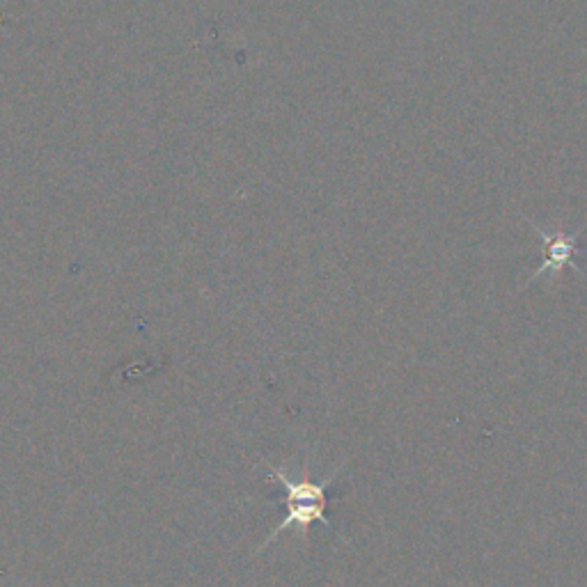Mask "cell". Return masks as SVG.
Returning <instances> with one entry per match:
<instances>
[{
    "instance_id": "obj_1",
    "label": "cell",
    "mask_w": 587,
    "mask_h": 587,
    "mask_svg": "<svg viewBox=\"0 0 587 587\" xmlns=\"http://www.w3.org/2000/svg\"><path fill=\"white\" fill-rule=\"evenodd\" d=\"M533 230L541 236L543 242V262L541 267L530 276V282L541 278L543 273H551V276H558L562 273L564 269H574V271H580L574 262V257L580 253V246H578V236H580V230L576 232H564V230H558V232H543L541 228L533 225Z\"/></svg>"
},
{
    "instance_id": "obj_2",
    "label": "cell",
    "mask_w": 587,
    "mask_h": 587,
    "mask_svg": "<svg viewBox=\"0 0 587 587\" xmlns=\"http://www.w3.org/2000/svg\"><path fill=\"white\" fill-rule=\"evenodd\" d=\"M326 507H329V505H326V503H313V500H294V503H288L285 518H282L280 524L273 528V533L265 539L262 547H259V553L267 551V547H271V543L276 541V537L282 535L285 530L298 528L303 535H308L313 524L331 526L329 516H326Z\"/></svg>"
}]
</instances>
